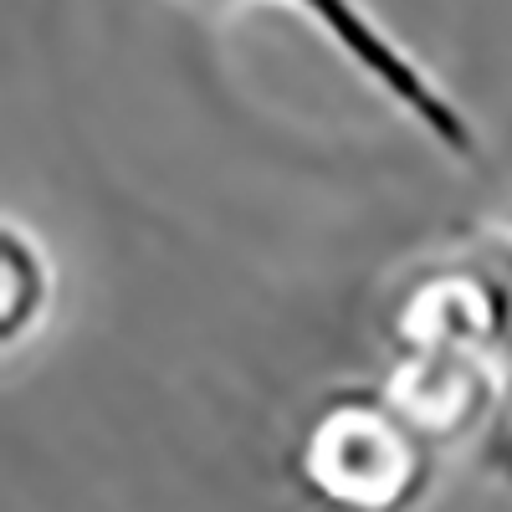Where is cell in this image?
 Returning a JSON list of instances; mask_svg holds the SVG:
<instances>
[{
  "label": "cell",
  "mask_w": 512,
  "mask_h": 512,
  "mask_svg": "<svg viewBox=\"0 0 512 512\" xmlns=\"http://www.w3.org/2000/svg\"><path fill=\"white\" fill-rule=\"evenodd\" d=\"M441 436L390 379L323 390L287 446V482L313 512H420L441 472Z\"/></svg>",
  "instance_id": "7a4b0ae2"
},
{
  "label": "cell",
  "mask_w": 512,
  "mask_h": 512,
  "mask_svg": "<svg viewBox=\"0 0 512 512\" xmlns=\"http://www.w3.org/2000/svg\"><path fill=\"white\" fill-rule=\"evenodd\" d=\"M185 6L216 11V16H231L241 6H282L292 16H303L328 47L344 57L405 123H415L441 154H451L461 164L482 154V134H477L472 113L451 98L446 82L425 67L405 41L364 6V0H185Z\"/></svg>",
  "instance_id": "3957f363"
},
{
  "label": "cell",
  "mask_w": 512,
  "mask_h": 512,
  "mask_svg": "<svg viewBox=\"0 0 512 512\" xmlns=\"http://www.w3.org/2000/svg\"><path fill=\"white\" fill-rule=\"evenodd\" d=\"M390 390L512 487V226L472 221L405 267L379 318Z\"/></svg>",
  "instance_id": "6da1fadb"
},
{
  "label": "cell",
  "mask_w": 512,
  "mask_h": 512,
  "mask_svg": "<svg viewBox=\"0 0 512 512\" xmlns=\"http://www.w3.org/2000/svg\"><path fill=\"white\" fill-rule=\"evenodd\" d=\"M0 282H6V297H0V318H6V349L26 344V338L47 323L52 297H57V272L21 226H6L0 236Z\"/></svg>",
  "instance_id": "277c9868"
}]
</instances>
